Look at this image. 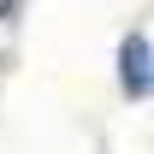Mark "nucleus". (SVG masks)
I'll list each match as a JSON object with an SVG mask.
<instances>
[{
  "instance_id": "nucleus-2",
  "label": "nucleus",
  "mask_w": 154,
  "mask_h": 154,
  "mask_svg": "<svg viewBox=\"0 0 154 154\" xmlns=\"http://www.w3.org/2000/svg\"><path fill=\"white\" fill-rule=\"evenodd\" d=\"M12 6H18V0H0V18H6V12H12Z\"/></svg>"
},
{
  "instance_id": "nucleus-1",
  "label": "nucleus",
  "mask_w": 154,
  "mask_h": 154,
  "mask_svg": "<svg viewBox=\"0 0 154 154\" xmlns=\"http://www.w3.org/2000/svg\"><path fill=\"white\" fill-rule=\"evenodd\" d=\"M119 83H125L131 101L154 95V48H148V36H125V48H119Z\"/></svg>"
}]
</instances>
